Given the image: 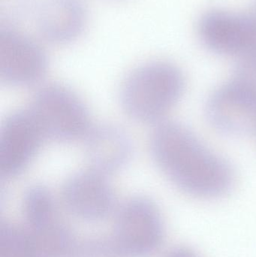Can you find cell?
<instances>
[{"label":"cell","instance_id":"6da1fadb","mask_svg":"<svg viewBox=\"0 0 256 257\" xmlns=\"http://www.w3.org/2000/svg\"><path fill=\"white\" fill-rule=\"evenodd\" d=\"M150 148L164 175L177 188L194 197H220L234 184V171L229 163L182 125L158 124L150 138Z\"/></svg>","mask_w":256,"mask_h":257},{"label":"cell","instance_id":"7a4b0ae2","mask_svg":"<svg viewBox=\"0 0 256 257\" xmlns=\"http://www.w3.org/2000/svg\"><path fill=\"white\" fill-rule=\"evenodd\" d=\"M181 71L166 61L147 62L131 70L118 90L120 107L135 121L162 123L183 95Z\"/></svg>","mask_w":256,"mask_h":257},{"label":"cell","instance_id":"3957f363","mask_svg":"<svg viewBox=\"0 0 256 257\" xmlns=\"http://www.w3.org/2000/svg\"><path fill=\"white\" fill-rule=\"evenodd\" d=\"M29 109L48 140L63 143L84 141L93 126L82 98L60 83H50L39 88Z\"/></svg>","mask_w":256,"mask_h":257},{"label":"cell","instance_id":"277c9868","mask_svg":"<svg viewBox=\"0 0 256 257\" xmlns=\"http://www.w3.org/2000/svg\"><path fill=\"white\" fill-rule=\"evenodd\" d=\"M23 211L39 256L66 257L75 239L60 196L46 187H33L24 197Z\"/></svg>","mask_w":256,"mask_h":257},{"label":"cell","instance_id":"5b68a950","mask_svg":"<svg viewBox=\"0 0 256 257\" xmlns=\"http://www.w3.org/2000/svg\"><path fill=\"white\" fill-rule=\"evenodd\" d=\"M115 213L112 238L123 256H146L160 247L163 220L153 201L135 196L117 207Z\"/></svg>","mask_w":256,"mask_h":257},{"label":"cell","instance_id":"8992f818","mask_svg":"<svg viewBox=\"0 0 256 257\" xmlns=\"http://www.w3.org/2000/svg\"><path fill=\"white\" fill-rule=\"evenodd\" d=\"M206 111L210 123L225 134L256 131V78L237 70L212 93Z\"/></svg>","mask_w":256,"mask_h":257},{"label":"cell","instance_id":"52a82bcc","mask_svg":"<svg viewBox=\"0 0 256 257\" xmlns=\"http://www.w3.org/2000/svg\"><path fill=\"white\" fill-rule=\"evenodd\" d=\"M59 196L68 214L88 221L102 220L118 207L109 175L90 167L68 178Z\"/></svg>","mask_w":256,"mask_h":257},{"label":"cell","instance_id":"ba28073f","mask_svg":"<svg viewBox=\"0 0 256 257\" xmlns=\"http://www.w3.org/2000/svg\"><path fill=\"white\" fill-rule=\"evenodd\" d=\"M48 141L29 108L12 113L0 130V174L6 178L25 170Z\"/></svg>","mask_w":256,"mask_h":257},{"label":"cell","instance_id":"9c48e42d","mask_svg":"<svg viewBox=\"0 0 256 257\" xmlns=\"http://www.w3.org/2000/svg\"><path fill=\"white\" fill-rule=\"evenodd\" d=\"M47 70V60L37 44L18 33L6 32L0 39V80L13 87L39 82Z\"/></svg>","mask_w":256,"mask_h":257},{"label":"cell","instance_id":"30bf717a","mask_svg":"<svg viewBox=\"0 0 256 257\" xmlns=\"http://www.w3.org/2000/svg\"><path fill=\"white\" fill-rule=\"evenodd\" d=\"M198 33L209 49L224 55L240 57L250 43V31L244 13L209 11L200 18Z\"/></svg>","mask_w":256,"mask_h":257},{"label":"cell","instance_id":"8fae6325","mask_svg":"<svg viewBox=\"0 0 256 257\" xmlns=\"http://www.w3.org/2000/svg\"><path fill=\"white\" fill-rule=\"evenodd\" d=\"M84 141L88 167L109 176L122 170L132 158V140L116 125L93 126Z\"/></svg>","mask_w":256,"mask_h":257},{"label":"cell","instance_id":"7c38bea8","mask_svg":"<svg viewBox=\"0 0 256 257\" xmlns=\"http://www.w3.org/2000/svg\"><path fill=\"white\" fill-rule=\"evenodd\" d=\"M0 257H39L24 225L6 223L0 230Z\"/></svg>","mask_w":256,"mask_h":257},{"label":"cell","instance_id":"4fadbf2b","mask_svg":"<svg viewBox=\"0 0 256 257\" xmlns=\"http://www.w3.org/2000/svg\"><path fill=\"white\" fill-rule=\"evenodd\" d=\"M66 257H124L112 237L89 236L75 239Z\"/></svg>","mask_w":256,"mask_h":257},{"label":"cell","instance_id":"5bb4252c","mask_svg":"<svg viewBox=\"0 0 256 257\" xmlns=\"http://www.w3.org/2000/svg\"><path fill=\"white\" fill-rule=\"evenodd\" d=\"M166 257H198L196 253L188 247H178L172 250Z\"/></svg>","mask_w":256,"mask_h":257}]
</instances>
